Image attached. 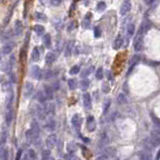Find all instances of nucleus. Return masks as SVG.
Instances as JSON below:
<instances>
[{
  "instance_id": "nucleus-1",
  "label": "nucleus",
  "mask_w": 160,
  "mask_h": 160,
  "mask_svg": "<svg viewBox=\"0 0 160 160\" xmlns=\"http://www.w3.org/2000/svg\"><path fill=\"white\" fill-rule=\"evenodd\" d=\"M143 34L144 33L141 30H138L134 41V50L135 51H141L143 49Z\"/></svg>"
},
{
  "instance_id": "nucleus-2",
  "label": "nucleus",
  "mask_w": 160,
  "mask_h": 160,
  "mask_svg": "<svg viewBox=\"0 0 160 160\" xmlns=\"http://www.w3.org/2000/svg\"><path fill=\"white\" fill-rule=\"evenodd\" d=\"M82 116L79 115V114H75V115H73L72 119H71V123H72L73 127H74L76 130H79L81 125H82Z\"/></svg>"
},
{
  "instance_id": "nucleus-3",
  "label": "nucleus",
  "mask_w": 160,
  "mask_h": 160,
  "mask_svg": "<svg viewBox=\"0 0 160 160\" xmlns=\"http://www.w3.org/2000/svg\"><path fill=\"white\" fill-rule=\"evenodd\" d=\"M56 142H57L56 135H55V134H50L46 139V146H47L48 150L54 148L55 145H56Z\"/></svg>"
},
{
  "instance_id": "nucleus-4",
  "label": "nucleus",
  "mask_w": 160,
  "mask_h": 160,
  "mask_svg": "<svg viewBox=\"0 0 160 160\" xmlns=\"http://www.w3.org/2000/svg\"><path fill=\"white\" fill-rule=\"evenodd\" d=\"M33 91H34V85L31 82H26L24 86V97L25 98H30L31 95L33 94Z\"/></svg>"
},
{
  "instance_id": "nucleus-5",
  "label": "nucleus",
  "mask_w": 160,
  "mask_h": 160,
  "mask_svg": "<svg viewBox=\"0 0 160 160\" xmlns=\"http://www.w3.org/2000/svg\"><path fill=\"white\" fill-rule=\"evenodd\" d=\"M160 139H159V131L153 130L151 132V145L153 147L159 146Z\"/></svg>"
},
{
  "instance_id": "nucleus-6",
  "label": "nucleus",
  "mask_w": 160,
  "mask_h": 160,
  "mask_svg": "<svg viewBox=\"0 0 160 160\" xmlns=\"http://www.w3.org/2000/svg\"><path fill=\"white\" fill-rule=\"evenodd\" d=\"M31 75L35 78V79H37V80L41 79V77H42V70L40 69L39 66H37V65L32 66V68H31Z\"/></svg>"
},
{
  "instance_id": "nucleus-7",
  "label": "nucleus",
  "mask_w": 160,
  "mask_h": 160,
  "mask_svg": "<svg viewBox=\"0 0 160 160\" xmlns=\"http://www.w3.org/2000/svg\"><path fill=\"white\" fill-rule=\"evenodd\" d=\"M130 10H131V2L126 0V1L123 2L120 7V14L122 15V16H124V15L127 14Z\"/></svg>"
},
{
  "instance_id": "nucleus-8",
  "label": "nucleus",
  "mask_w": 160,
  "mask_h": 160,
  "mask_svg": "<svg viewBox=\"0 0 160 160\" xmlns=\"http://www.w3.org/2000/svg\"><path fill=\"white\" fill-rule=\"evenodd\" d=\"M123 42H124V39H123V37H122V35H121V34L117 35L116 38H115V40H114L113 48L115 50L120 49V48L122 47V45H123Z\"/></svg>"
},
{
  "instance_id": "nucleus-9",
  "label": "nucleus",
  "mask_w": 160,
  "mask_h": 160,
  "mask_svg": "<svg viewBox=\"0 0 160 160\" xmlns=\"http://www.w3.org/2000/svg\"><path fill=\"white\" fill-rule=\"evenodd\" d=\"M139 61H140V55H134V56L131 58L130 63H129V65H130V67H129V69H128L127 74H130L131 71H132V69H133V68H134V66H135V65L137 64V63L139 62Z\"/></svg>"
},
{
  "instance_id": "nucleus-10",
  "label": "nucleus",
  "mask_w": 160,
  "mask_h": 160,
  "mask_svg": "<svg viewBox=\"0 0 160 160\" xmlns=\"http://www.w3.org/2000/svg\"><path fill=\"white\" fill-rule=\"evenodd\" d=\"M14 31H15V34L16 35H21L22 32H23V25H22L21 21H19V20H17L16 22H15V25H14Z\"/></svg>"
},
{
  "instance_id": "nucleus-11",
  "label": "nucleus",
  "mask_w": 160,
  "mask_h": 160,
  "mask_svg": "<svg viewBox=\"0 0 160 160\" xmlns=\"http://www.w3.org/2000/svg\"><path fill=\"white\" fill-rule=\"evenodd\" d=\"M139 158L140 160H152V155L148 150H142L139 152Z\"/></svg>"
},
{
  "instance_id": "nucleus-12",
  "label": "nucleus",
  "mask_w": 160,
  "mask_h": 160,
  "mask_svg": "<svg viewBox=\"0 0 160 160\" xmlns=\"http://www.w3.org/2000/svg\"><path fill=\"white\" fill-rule=\"evenodd\" d=\"M13 47H14V44L12 42H9L7 43V44H5L3 47H2V53L5 55L9 54V53L12 52V50H13Z\"/></svg>"
},
{
  "instance_id": "nucleus-13",
  "label": "nucleus",
  "mask_w": 160,
  "mask_h": 160,
  "mask_svg": "<svg viewBox=\"0 0 160 160\" xmlns=\"http://www.w3.org/2000/svg\"><path fill=\"white\" fill-rule=\"evenodd\" d=\"M73 46H74V42L73 41H69L67 43V45H66V47H65V51H64V54H65L66 57L71 56V54H72V50H73Z\"/></svg>"
},
{
  "instance_id": "nucleus-14",
  "label": "nucleus",
  "mask_w": 160,
  "mask_h": 160,
  "mask_svg": "<svg viewBox=\"0 0 160 160\" xmlns=\"http://www.w3.org/2000/svg\"><path fill=\"white\" fill-rule=\"evenodd\" d=\"M44 94H45V97L46 99H53L54 95H53V88L51 86H45L44 87Z\"/></svg>"
},
{
  "instance_id": "nucleus-15",
  "label": "nucleus",
  "mask_w": 160,
  "mask_h": 160,
  "mask_svg": "<svg viewBox=\"0 0 160 160\" xmlns=\"http://www.w3.org/2000/svg\"><path fill=\"white\" fill-rule=\"evenodd\" d=\"M43 109H44V111L46 114H54L55 106L53 103H46L44 105V107H43Z\"/></svg>"
},
{
  "instance_id": "nucleus-16",
  "label": "nucleus",
  "mask_w": 160,
  "mask_h": 160,
  "mask_svg": "<svg viewBox=\"0 0 160 160\" xmlns=\"http://www.w3.org/2000/svg\"><path fill=\"white\" fill-rule=\"evenodd\" d=\"M67 151L68 153L70 154V155H72V154H74L76 151H77V145H76L75 142H69V143L67 144Z\"/></svg>"
},
{
  "instance_id": "nucleus-17",
  "label": "nucleus",
  "mask_w": 160,
  "mask_h": 160,
  "mask_svg": "<svg viewBox=\"0 0 160 160\" xmlns=\"http://www.w3.org/2000/svg\"><path fill=\"white\" fill-rule=\"evenodd\" d=\"M33 30H34L35 33H36L38 36H41V35L44 34V32H45L44 26H42V25H40V24L34 25V26H33Z\"/></svg>"
},
{
  "instance_id": "nucleus-18",
  "label": "nucleus",
  "mask_w": 160,
  "mask_h": 160,
  "mask_svg": "<svg viewBox=\"0 0 160 160\" xmlns=\"http://www.w3.org/2000/svg\"><path fill=\"white\" fill-rule=\"evenodd\" d=\"M83 103L86 108H90L91 107V96L89 93H85L83 95Z\"/></svg>"
},
{
  "instance_id": "nucleus-19",
  "label": "nucleus",
  "mask_w": 160,
  "mask_h": 160,
  "mask_svg": "<svg viewBox=\"0 0 160 160\" xmlns=\"http://www.w3.org/2000/svg\"><path fill=\"white\" fill-rule=\"evenodd\" d=\"M40 58V52H39V49L37 47L33 48L32 52H31V59L32 61H38Z\"/></svg>"
},
{
  "instance_id": "nucleus-20",
  "label": "nucleus",
  "mask_w": 160,
  "mask_h": 160,
  "mask_svg": "<svg viewBox=\"0 0 160 160\" xmlns=\"http://www.w3.org/2000/svg\"><path fill=\"white\" fill-rule=\"evenodd\" d=\"M55 59H56V56H55L54 53H47L46 56H45V62H46V64H51L55 61Z\"/></svg>"
},
{
  "instance_id": "nucleus-21",
  "label": "nucleus",
  "mask_w": 160,
  "mask_h": 160,
  "mask_svg": "<svg viewBox=\"0 0 160 160\" xmlns=\"http://www.w3.org/2000/svg\"><path fill=\"white\" fill-rule=\"evenodd\" d=\"M43 44L46 48L51 47V36L49 34H44L43 35Z\"/></svg>"
},
{
  "instance_id": "nucleus-22",
  "label": "nucleus",
  "mask_w": 160,
  "mask_h": 160,
  "mask_svg": "<svg viewBox=\"0 0 160 160\" xmlns=\"http://www.w3.org/2000/svg\"><path fill=\"white\" fill-rule=\"evenodd\" d=\"M87 122H88V130L93 131L95 128V123H94V118L93 116H88L87 117Z\"/></svg>"
},
{
  "instance_id": "nucleus-23",
  "label": "nucleus",
  "mask_w": 160,
  "mask_h": 160,
  "mask_svg": "<svg viewBox=\"0 0 160 160\" xmlns=\"http://www.w3.org/2000/svg\"><path fill=\"white\" fill-rule=\"evenodd\" d=\"M45 127H46V129H47L48 131H53L55 129V121L53 120L52 118H50L49 120L47 121Z\"/></svg>"
},
{
  "instance_id": "nucleus-24",
  "label": "nucleus",
  "mask_w": 160,
  "mask_h": 160,
  "mask_svg": "<svg viewBox=\"0 0 160 160\" xmlns=\"http://www.w3.org/2000/svg\"><path fill=\"white\" fill-rule=\"evenodd\" d=\"M93 70H94V67H93V66H90V67L85 68V69L81 72V77H83V78L87 77L88 75H90L91 73H92Z\"/></svg>"
},
{
  "instance_id": "nucleus-25",
  "label": "nucleus",
  "mask_w": 160,
  "mask_h": 160,
  "mask_svg": "<svg viewBox=\"0 0 160 160\" xmlns=\"http://www.w3.org/2000/svg\"><path fill=\"white\" fill-rule=\"evenodd\" d=\"M89 84H90L89 80L84 78V79H82L80 81V89L81 90H86L88 87H89Z\"/></svg>"
},
{
  "instance_id": "nucleus-26",
  "label": "nucleus",
  "mask_w": 160,
  "mask_h": 160,
  "mask_svg": "<svg viewBox=\"0 0 160 160\" xmlns=\"http://www.w3.org/2000/svg\"><path fill=\"white\" fill-rule=\"evenodd\" d=\"M36 113H37V116L39 119H41V120H43V119H45V116H46V113H45L44 109L39 107L38 106L37 107V110H36Z\"/></svg>"
},
{
  "instance_id": "nucleus-27",
  "label": "nucleus",
  "mask_w": 160,
  "mask_h": 160,
  "mask_svg": "<svg viewBox=\"0 0 160 160\" xmlns=\"http://www.w3.org/2000/svg\"><path fill=\"white\" fill-rule=\"evenodd\" d=\"M105 8H106V3L103 1L98 2L97 5H96V11L97 12H102L105 10Z\"/></svg>"
},
{
  "instance_id": "nucleus-28",
  "label": "nucleus",
  "mask_w": 160,
  "mask_h": 160,
  "mask_svg": "<svg viewBox=\"0 0 160 160\" xmlns=\"http://www.w3.org/2000/svg\"><path fill=\"white\" fill-rule=\"evenodd\" d=\"M36 99L39 102H45V100H46V97H45V94H44V92L43 91H38L37 92V95H36Z\"/></svg>"
},
{
  "instance_id": "nucleus-29",
  "label": "nucleus",
  "mask_w": 160,
  "mask_h": 160,
  "mask_svg": "<svg viewBox=\"0 0 160 160\" xmlns=\"http://www.w3.org/2000/svg\"><path fill=\"white\" fill-rule=\"evenodd\" d=\"M68 86H69V88L71 90L76 89V87H77V80H76L75 78L69 79V80H68Z\"/></svg>"
},
{
  "instance_id": "nucleus-30",
  "label": "nucleus",
  "mask_w": 160,
  "mask_h": 160,
  "mask_svg": "<svg viewBox=\"0 0 160 160\" xmlns=\"http://www.w3.org/2000/svg\"><path fill=\"white\" fill-rule=\"evenodd\" d=\"M134 32H135V26H134V24H128L127 26V36L128 37H131L132 35L134 34Z\"/></svg>"
},
{
  "instance_id": "nucleus-31",
  "label": "nucleus",
  "mask_w": 160,
  "mask_h": 160,
  "mask_svg": "<svg viewBox=\"0 0 160 160\" xmlns=\"http://www.w3.org/2000/svg\"><path fill=\"white\" fill-rule=\"evenodd\" d=\"M106 156H111V157H113V156H115V154H116V150H115V148H113V147H108V148H106Z\"/></svg>"
},
{
  "instance_id": "nucleus-32",
  "label": "nucleus",
  "mask_w": 160,
  "mask_h": 160,
  "mask_svg": "<svg viewBox=\"0 0 160 160\" xmlns=\"http://www.w3.org/2000/svg\"><path fill=\"white\" fill-rule=\"evenodd\" d=\"M50 156H51V152L50 150H43L42 152V160H49L50 159Z\"/></svg>"
},
{
  "instance_id": "nucleus-33",
  "label": "nucleus",
  "mask_w": 160,
  "mask_h": 160,
  "mask_svg": "<svg viewBox=\"0 0 160 160\" xmlns=\"http://www.w3.org/2000/svg\"><path fill=\"white\" fill-rule=\"evenodd\" d=\"M79 71H80V67H79V66H77V65H75L70 69L69 73L71 75H75V74H78V73H79Z\"/></svg>"
},
{
  "instance_id": "nucleus-34",
  "label": "nucleus",
  "mask_w": 160,
  "mask_h": 160,
  "mask_svg": "<svg viewBox=\"0 0 160 160\" xmlns=\"http://www.w3.org/2000/svg\"><path fill=\"white\" fill-rule=\"evenodd\" d=\"M110 104H111V100H110V99H106V100L104 101V105H103V112L104 113L107 112V110H108L109 106H110Z\"/></svg>"
},
{
  "instance_id": "nucleus-35",
  "label": "nucleus",
  "mask_w": 160,
  "mask_h": 160,
  "mask_svg": "<svg viewBox=\"0 0 160 160\" xmlns=\"http://www.w3.org/2000/svg\"><path fill=\"white\" fill-rule=\"evenodd\" d=\"M103 68L102 67H100V68H98L97 69V71H96V78H97V79H102L103 78Z\"/></svg>"
},
{
  "instance_id": "nucleus-36",
  "label": "nucleus",
  "mask_w": 160,
  "mask_h": 160,
  "mask_svg": "<svg viewBox=\"0 0 160 160\" xmlns=\"http://www.w3.org/2000/svg\"><path fill=\"white\" fill-rule=\"evenodd\" d=\"M151 117H152V121H153L154 123H155V125L157 126V127H159V125H160V122H159V119L156 117L154 114H152L151 113Z\"/></svg>"
},
{
  "instance_id": "nucleus-37",
  "label": "nucleus",
  "mask_w": 160,
  "mask_h": 160,
  "mask_svg": "<svg viewBox=\"0 0 160 160\" xmlns=\"http://www.w3.org/2000/svg\"><path fill=\"white\" fill-rule=\"evenodd\" d=\"M28 157L30 158V160H35V159H36V154H35L34 150L30 149V150H29V154H28Z\"/></svg>"
},
{
  "instance_id": "nucleus-38",
  "label": "nucleus",
  "mask_w": 160,
  "mask_h": 160,
  "mask_svg": "<svg viewBox=\"0 0 160 160\" xmlns=\"http://www.w3.org/2000/svg\"><path fill=\"white\" fill-rule=\"evenodd\" d=\"M118 101H119V103H126L127 102V100H126V98H125V96H124L123 94H120L119 95V97H118Z\"/></svg>"
},
{
  "instance_id": "nucleus-39",
  "label": "nucleus",
  "mask_w": 160,
  "mask_h": 160,
  "mask_svg": "<svg viewBox=\"0 0 160 160\" xmlns=\"http://www.w3.org/2000/svg\"><path fill=\"white\" fill-rule=\"evenodd\" d=\"M102 90H103V92H105V93H108L109 91H110V88H109V85L107 83H104L102 85Z\"/></svg>"
},
{
  "instance_id": "nucleus-40",
  "label": "nucleus",
  "mask_w": 160,
  "mask_h": 160,
  "mask_svg": "<svg viewBox=\"0 0 160 160\" xmlns=\"http://www.w3.org/2000/svg\"><path fill=\"white\" fill-rule=\"evenodd\" d=\"M5 140H6V134L2 133L1 135H0V145L4 144V143H5Z\"/></svg>"
},
{
  "instance_id": "nucleus-41",
  "label": "nucleus",
  "mask_w": 160,
  "mask_h": 160,
  "mask_svg": "<svg viewBox=\"0 0 160 160\" xmlns=\"http://www.w3.org/2000/svg\"><path fill=\"white\" fill-rule=\"evenodd\" d=\"M94 35H95V37H99L101 35V31H100V28H99V27H95L94 28Z\"/></svg>"
},
{
  "instance_id": "nucleus-42",
  "label": "nucleus",
  "mask_w": 160,
  "mask_h": 160,
  "mask_svg": "<svg viewBox=\"0 0 160 160\" xmlns=\"http://www.w3.org/2000/svg\"><path fill=\"white\" fill-rule=\"evenodd\" d=\"M82 26L84 27V28H89V27H90V22L88 21L87 19H85L84 21H83V23H82Z\"/></svg>"
},
{
  "instance_id": "nucleus-43",
  "label": "nucleus",
  "mask_w": 160,
  "mask_h": 160,
  "mask_svg": "<svg viewBox=\"0 0 160 160\" xmlns=\"http://www.w3.org/2000/svg\"><path fill=\"white\" fill-rule=\"evenodd\" d=\"M21 155H22V150L19 149L17 151V154H16V157H15V160H21Z\"/></svg>"
},
{
  "instance_id": "nucleus-44",
  "label": "nucleus",
  "mask_w": 160,
  "mask_h": 160,
  "mask_svg": "<svg viewBox=\"0 0 160 160\" xmlns=\"http://www.w3.org/2000/svg\"><path fill=\"white\" fill-rule=\"evenodd\" d=\"M12 118V111H9V113L7 114V123H10Z\"/></svg>"
},
{
  "instance_id": "nucleus-45",
  "label": "nucleus",
  "mask_w": 160,
  "mask_h": 160,
  "mask_svg": "<svg viewBox=\"0 0 160 160\" xmlns=\"http://www.w3.org/2000/svg\"><path fill=\"white\" fill-rule=\"evenodd\" d=\"M73 28H74V22H70V24H69V26H68V28H67V30L68 31H71Z\"/></svg>"
},
{
  "instance_id": "nucleus-46",
  "label": "nucleus",
  "mask_w": 160,
  "mask_h": 160,
  "mask_svg": "<svg viewBox=\"0 0 160 160\" xmlns=\"http://www.w3.org/2000/svg\"><path fill=\"white\" fill-rule=\"evenodd\" d=\"M97 160H109L108 159V157L106 156V155H101V156H99Z\"/></svg>"
},
{
  "instance_id": "nucleus-47",
  "label": "nucleus",
  "mask_w": 160,
  "mask_h": 160,
  "mask_svg": "<svg viewBox=\"0 0 160 160\" xmlns=\"http://www.w3.org/2000/svg\"><path fill=\"white\" fill-rule=\"evenodd\" d=\"M61 3V1H59V0H57V1H51V4L54 5V6H57V5H59Z\"/></svg>"
},
{
  "instance_id": "nucleus-48",
  "label": "nucleus",
  "mask_w": 160,
  "mask_h": 160,
  "mask_svg": "<svg viewBox=\"0 0 160 160\" xmlns=\"http://www.w3.org/2000/svg\"><path fill=\"white\" fill-rule=\"evenodd\" d=\"M24 50L23 49H22L21 50V52H20V59H21V60H23V58H24ZM25 56H26V55H25Z\"/></svg>"
},
{
  "instance_id": "nucleus-49",
  "label": "nucleus",
  "mask_w": 160,
  "mask_h": 160,
  "mask_svg": "<svg viewBox=\"0 0 160 160\" xmlns=\"http://www.w3.org/2000/svg\"><path fill=\"white\" fill-rule=\"evenodd\" d=\"M49 77H51V71H48L47 74H46V79H48Z\"/></svg>"
},
{
  "instance_id": "nucleus-50",
  "label": "nucleus",
  "mask_w": 160,
  "mask_h": 160,
  "mask_svg": "<svg viewBox=\"0 0 160 160\" xmlns=\"http://www.w3.org/2000/svg\"><path fill=\"white\" fill-rule=\"evenodd\" d=\"M107 74H108V77H109V79H110V80H113L112 76H111V73H110V71H108V72H107Z\"/></svg>"
},
{
  "instance_id": "nucleus-51",
  "label": "nucleus",
  "mask_w": 160,
  "mask_h": 160,
  "mask_svg": "<svg viewBox=\"0 0 160 160\" xmlns=\"http://www.w3.org/2000/svg\"><path fill=\"white\" fill-rule=\"evenodd\" d=\"M159 157H160V151L157 152V154H156V159H155V160H159Z\"/></svg>"
},
{
  "instance_id": "nucleus-52",
  "label": "nucleus",
  "mask_w": 160,
  "mask_h": 160,
  "mask_svg": "<svg viewBox=\"0 0 160 160\" xmlns=\"http://www.w3.org/2000/svg\"><path fill=\"white\" fill-rule=\"evenodd\" d=\"M146 3H147V4H153L154 1H146Z\"/></svg>"
},
{
  "instance_id": "nucleus-53",
  "label": "nucleus",
  "mask_w": 160,
  "mask_h": 160,
  "mask_svg": "<svg viewBox=\"0 0 160 160\" xmlns=\"http://www.w3.org/2000/svg\"><path fill=\"white\" fill-rule=\"evenodd\" d=\"M23 160H30V158L28 157V155H26V156L24 157V159H23Z\"/></svg>"
},
{
  "instance_id": "nucleus-54",
  "label": "nucleus",
  "mask_w": 160,
  "mask_h": 160,
  "mask_svg": "<svg viewBox=\"0 0 160 160\" xmlns=\"http://www.w3.org/2000/svg\"><path fill=\"white\" fill-rule=\"evenodd\" d=\"M0 61H1V53H0Z\"/></svg>"
},
{
  "instance_id": "nucleus-55",
  "label": "nucleus",
  "mask_w": 160,
  "mask_h": 160,
  "mask_svg": "<svg viewBox=\"0 0 160 160\" xmlns=\"http://www.w3.org/2000/svg\"><path fill=\"white\" fill-rule=\"evenodd\" d=\"M75 160H81V159H79V158H75Z\"/></svg>"
}]
</instances>
